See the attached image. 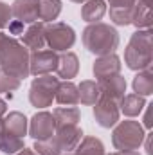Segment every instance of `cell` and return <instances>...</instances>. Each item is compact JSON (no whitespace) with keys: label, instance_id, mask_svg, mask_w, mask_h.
<instances>
[{"label":"cell","instance_id":"6da1fadb","mask_svg":"<svg viewBox=\"0 0 153 155\" xmlns=\"http://www.w3.org/2000/svg\"><path fill=\"white\" fill-rule=\"evenodd\" d=\"M81 40H83L85 49L94 56L114 54L119 47L117 29L110 24H105V22L88 24L81 33Z\"/></svg>","mask_w":153,"mask_h":155},{"label":"cell","instance_id":"7a4b0ae2","mask_svg":"<svg viewBox=\"0 0 153 155\" xmlns=\"http://www.w3.org/2000/svg\"><path fill=\"white\" fill-rule=\"evenodd\" d=\"M29 49L24 47L13 36L4 35L0 40V69L13 74L18 79H25L31 76L29 72Z\"/></svg>","mask_w":153,"mask_h":155},{"label":"cell","instance_id":"3957f363","mask_svg":"<svg viewBox=\"0 0 153 155\" xmlns=\"http://www.w3.org/2000/svg\"><path fill=\"white\" fill-rule=\"evenodd\" d=\"M124 63L130 71H144L151 69L153 63V45L151 29H137L124 49Z\"/></svg>","mask_w":153,"mask_h":155},{"label":"cell","instance_id":"277c9868","mask_svg":"<svg viewBox=\"0 0 153 155\" xmlns=\"http://www.w3.org/2000/svg\"><path fill=\"white\" fill-rule=\"evenodd\" d=\"M144 137H146L144 126L133 119L119 121L112 130V144L115 150H121V152L139 150L144 143Z\"/></svg>","mask_w":153,"mask_h":155},{"label":"cell","instance_id":"5b68a950","mask_svg":"<svg viewBox=\"0 0 153 155\" xmlns=\"http://www.w3.org/2000/svg\"><path fill=\"white\" fill-rule=\"evenodd\" d=\"M60 85V78L52 74L45 76H36L29 87V103L34 108H47L52 105L56 90Z\"/></svg>","mask_w":153,"mask_h":155},{"label":"cell","instance_id":"8992f818","mask_svg":"<svg viewBox=\"0 0 153 155\" xmlns=\"http://www.w3.org/2000/svg\"><path fill=\"white\" fill-rule=\"evenodd\" d=\"M45 43L54 52H67L76 43V31L65 22L45 24Z\"/></svg>","mask_w":153,"mask_h":155},{"label":"cell","instance_id":"52a82bcc","mask_svg":"<svg viewBox=\"0 0 153 155\" xmlns=\"http://www.w3.org/2000/svg\"><path fill=\"white\" fill-rule=\"evenodd\" d=\"M58 60H60V52H54L50 49L34 51L29 56V72L33 76L52 74L58 69Z\"/></svg>","mask_w":153,"mask_h":155},{"label":"cell","instance_id":"ba28073f","mask_svg":"<svg viewBox=\"0 0 153 155\" xmlns=\"http://www.w3.org/2000/svg\"><path fill=\"white\" fill-rule=\"evenodd\" d=\"M94 119L103 128H114L115 124L119 123V119H121L119 103L101 96L99 101L94 105Z\"/></svg>","mask_w":153,"mask_h":155},{"label":"cell","instance_id":"9c48e42d","mask_svg":"<svg viewBox=\"0 0 153 155\" xmlns=\"http://www.w3.org/2000/svg\"><path fill=\"white\" fill-rule=\"evenodd\" d=\"M54 117L50 112H36L34 116L29 119V128H27V134L34 139V141H45V139H50L54 135Z\"/></svg>","mask_w":153,"mask_h":155},{"label":"cell","instance_id":"30bf717a","mask_svg":"<svg viewBox=\"0 0 153 155\" xmlns=\"http://www.w3.org/2000/svg\"><path fill=\"white\" fill-rule=\"evenodd\" d=\"M121 58L117 54H105V56H97L94 65H92V72L96 81H103V79H108L112 76L121 74Z\"/></svg>","mask_w":153,"mask_h":155},{"label":"cell","instance_id":"8fae6325","mask_svg":"<svg viewBox=\"0 0 153 155\" xmlns=\"http://www.w3.org/2000/svg\"><path fill=\"white\" fill-rule=\"evenodd\" d=\"M11 15L24 25L36 24V22H40L38 0H15L11 4Z\"/></svg>","mask_w":153,"mask_h":155},{"label":"cell","instance_id":"7c38bea8","mask_svg":"<svg viewBox=\"0 0 153 155\" xmlns=\"http://www.w3.org/2000/svg\"><path fill=\"white\" fill-rule=\"evenodd\" d=\"M52 137L56 139V143L60 144L63 153H67V152H74V148L79 144V141L83 139V130L79 128V124L77 126H61V128L54 130Z\"/></svg>","mask_w":153,"mask_h":155},{"label":"cell","instance_id":"4fadbf2b","mask_svg":"<svg viewBox=\"0 0 153 155\" xmlns=\"http://www.w3.org/2000/svg\"><path fill=\"white\" fill-rule=\"evenodd\" d=\"M20 43L24 47H27L29 52L45 49V45H47L45 43V24L43 22H36V24L27 25V29L22 33Z\"/></svg>","mask_w":153,"mask_h":155},{"label":"cell","instance_id":"5bb4252c","mask_svg":"<svg viewBox=\"0 0 153 155\" xmlns=\"http://www.w3.org/2000/svg\"><path fill=\"white\" fill-rule=\"evenodd\" d=\"M99 85V90H101V96L103 97H108L112 101H121L124 97V92H126V79L117 74V76H112L108 79H103V81H97Z\"/></svg>","mask_w":153,"mask_h":155},{"label":"cell","instance_id":"9a60e30c","mask_svg":"<svg viewBox=\"0 0 153 155\" xmlns=\"http://www.w3.org/2000/svg\"><path fill=\"white\" fill-rule=\"evenodd\" d=\"M27 128H29V119L25 117V114H22L18 110L5 114V117H4V132L5 134L24 139L27 135Z\"/></svg>","mask_w":153,"mask_h":155},{"label":"cell","instance_id":"2e32d148","mask_svg":"<svg viewBox=\"0 0 153 155\" xmlns=\"http://www.w3.org/2000/svg\"><path fill=\"white\" fill-rule=\"evenodd\" d=\"M151 5H153V0H135L132 25H135L137 29H151V24H153Z\"/></svg>","mask_w":153,"mask_h":155},{"label":"cell","instance_id":"e0dca14e","mask_svg":"<svg viewBox=\"0 0 153 155\" xmlns=\"http://www.w3.org/2000/svg\"><path fill=\"white\" fill-rule=\"evenodd\" d=\"M77 72H79V58H77V54L72 52V51L61 52L60 60H58V69H56L58 78H63V81H70L72 78L77 76Z\"/></svg>","mask_w":153,"mask_h":155},{"label":"cell","instance_id":"ac0fdd59","mask_svg":"<svg viewBox=\"0 0 153 155\" xmlns=\"http://www.w3.org/2000/svg\"><path fill=\"white\" fill-rule=\"evenodd\" d=\"M54 99H56L61 107H76V105H79L77 85L72 83V79H70V81H60Z\"/></svg>","mask_w":153,"mask_h":155},{"label":"cell","instance_id":"d6986e66","mask_svg":"<svg viewBox=\"0 0 153 155\" xmlns=\"http://www.w3.org/2000/svg\"><path fill=\"white\" fill-rule=\"evenodd\" d=\"M106 15V2L105 0H86L81 4V20L86 24L101 22V18Z\"/></svg>","mask_w":153,"mask_h":155},{"label":"cell","instance_id":"ffe728a7","mask_svg":"<svg viewBox=\"0 0 153 155\" xmlns=\"http://www.w3.org/2000/svg\"><path fill=\"white\" fill-rule=\"evenodd\" d=\"M77 92H79V103L85 107H94L101 97L99 85L94 79H83L77 85Z\"/></svg>","mask_w":153,"mask_h":155},{"label":"cell","instance_id":"44dd1931","mask_svg":"<svg viewBox=\"0 0 153 155\" xmlns=\"http://www.w3.org/2000/svg\"><path fill=\"white\" fill-rule=\"evenodd\" d=\"M54 117V126L61 128V126H77L81 121V112L77 107H60L52 112Z\"/></svg>","mask_w":153,"mask_h":155},{"label":"cell","instance_id":"7402d4cb","mask_svg":"<svg viewBox=\"0 0 153 155\" xmlns=\"http://www.w3.org/2000/svg\"><path fill=\"white\" fill-rule=\"evenodd\" d=\"M146 99L142 96H137V94H124V97L119 101V110L121 114H124L126 117H137L146 107Z\"/></svg>","mask_w":153,"mask_h":155},{"label":"cell","instance_id":"603a6c76","mask_svg":"<svg viewBox=\"0 0 153 155\" xmlns=\"http://www.w3.org/2000/svg\"><path fill=\"white\" fill-rule=\"evenodd\" d=\"M132 87H133V94L137 96H151L153 94V71L151 69H144V71H139L133 81H132Z\"/></svg>","mask_w":153,"mask_h":155},{"label":"cell","instance_id":"cb8c5ba5","mask_svg":"<svg viewBox=\"0 0 153 155\" xmlns=\"http://www.w3.org/2000/svg\"><path fill=\"white\" fill-rule=\"evenodd\" d=\"M74 155H106V152H105V144L101 139L94 135H86L74 148Z\"/></svg>","mask_w":153,"mask_h":155},{"label":"cell","instance_id":"d4e9b609","mask_svg":"<svg viewBox=\"0 0 153 155\" xmlns=\"http://www.w3.org/2000/svg\"><path fill=\"white\" fill-rule=\"evenodd\" d=\"M63 7L61 0H38V13H40V22L49 24L56 22Z\"/></svg>","mask_w":153,"mask_h":155},{"label":"cell","instance_id":"484cf974","mask_svg":"<svg viewBox=\"0 0 153 155\" xmlns=\"http://www.w3.org/2000/svg\"><path fill=\"white\" fill-rule=\"evenodd\" d=\"M22 148H25V143H24L22 137H15V135H9V134L2 132V135H0V152L2 153L15 155Z\"/></svg>","mask_w":153,"mask_h":155},{"label":"cell","instance_id":"4316f807","mask_svg":"<svg viewBox=\"0 0 153 155\" xmlns=\"http://www.w3.org/2000/svg\"><path fill=\"white\" fill-rule=\"evenodd\" d=\"M132 16H133V5L110 7V20L115 25H121V27L132 25Z\"/></svg>","mask_w":153,"mask_h":155},{"label":"cell","instance_id":"83f0119b","mask_svg":"<svg viewBox=\"0 0 153 155\" xmlns=\"http://www.w3.org/2000/svg\"><path fill=\"white\" fill-rule=\"evenodd\" d=\"M33 150L38 155H61L63 153V150L60 148V144L56 143L54 137L45 139V141H36L34 146H33Z\"/></svg>","mask_w":153,"mask_h":155},{"label":"cell","instance_id":"f1b7e54d","mask_svg":"<svg viewBox=\"0 0 153 155\" xmlns=\"http://www.w3.org/2000/svg\"><path fill=\"white\" fill-rule=\"evenodd\" d=\"M20 85H22V79H18L13 74L5 72L4 69H0V94L2 92H15L20 88Z\"/></svg>","mask_w":153,"mask_h":155},{"label":"cell","instance_id":"f546056e","mask_svg":"<svg viewBox=\"0 0 153 155\" xmlns=\"http://www.w3.org/2000/svg\"><path fill=\"white\" fill-rule=\"evenodd\" d=\"M11 20H13V15H11V5L0 0V31H2V29H5V27L11 24Z\"/></svg>","mask_w":153,"mask_h":155},{"label":"cell","instance_id":"4dcf8cb0","mask_svg":"<svg viewBox=\"0 0 153 155\" xmlns=\"http://www.w3.org/2000/svg\"><path fill=\"white\" fill-rule=\"evenodd\" d=\"M151 107L153 105H146L144 108H146V116H144V128H148V130H151V126H153V121H151Z\"/></svg>","mask_w":153,"mask_h":155},{"label":"cell","instance_id":"1f68e13d","mask_svg":"<svg viewBox=\"0 0 153 155\" xmlns=\"http://www.w3.org/2000/svg\"><path fill=\"white\" fill-rule=\"evenodd\" d=\"M110 4V7H121V5H135V0H105Z\"/></svg>","mask_w":153,"mask_h":155},{"label":"cell","instance_id":"d6a6232c","mask_svg":"<svg viewBox=\"0 0 153 155\" xmlns=\"http://www.w3.org/2000/svg\"><path fill=\"white\" fill-rule=\"evenodd\" d=\"M9 29H11L15 35H22V33H24V24H22V22H18V20H15V22L11 20V24H9Z\"/></svg>","mask_w":153,"mask_h":155},{"label":"cell","instance_id":"836d02e7","mask_svg":"<svg viewBox=\"0 0 153 155\" xmlns=\"http://www.w3.org/2000/svg\"><path fill=\"white\" fill-rule=\"evenodd\" d=\"M151 132L150 134H146V137H144V143L142 144H146V155H153V150H151Z\"/></svg>","mask_w":153,"mask_h":155},{"label":"cell","instance_id":"e575fe53","mask_svg":"<svg viewBox=\"0 0 153 155\" xmlns=\"http://www.w3.org/2000/svg\"><path fill=\"white\" fill-rule=\"evenodd\" d=\"M15 155H38V153H36L33 148H22L20 152H16Z\"/></svg>","mask_w":153,"mask_h":155},{"label":"cell","instance_id":"d590c367","mask_svg":"<svg viewBox=\"0 0 153 155\" xmlns=\"http://www.w3.org/2000/svg\"><path fill=\"white\" fill-rule=\"evenodd\" d=\"M106 155H141V153H139V150H133V152H121V150H117V152H112V153H106Z\"/></svg>","mask_w":153,"mask_h":155},{"label":"cell","instance_id":"8d00e7d4","mask_svg":"<svg viewBox=\"0 0 153 155\" xmlns=\"http://www.w3.org/2000/svg\"><path fill=\"white\" fill-rule=\"evenodd\" d=\"M5 114H7V103L0 97V117H4Z\"/></svg>","mask_w":153,"mask_h":155},{"label":"cell","instance_id":"74e56055","mask_svg":"<svg viewBox=\"0 0 153 155\" xmlns=\"http://www.w3.org/2000/svg\"><path fill=\"white\" fill-rule=\"evenodd\" d=\"M2 132H4V117H0V135H2Z\"/></svg>","mask_w":153,"mask_h":155},{"label":"cell","instance_id":"f35d334b","mask_svg":"<svg viewBox=\"0 0 153 155\" xmlns=\"http://www.w3.org/2000/svg\"><path fill=\"white\" fill-rule=\"evenodd\" d=\"M70 2H74V4H85L86 0H70Z\"/></svg>","mask_w":153,"mask_h":155},{"label":"cell","instance_id":"ab89813d","mask_svg":"<svg viewBox=\"0 0 153 155\" xmlns=\"http://www.w3.org/2000/svg\"><path fill=\"white\" fill-rule=\"evenodd\" d=\"M61 155H74V153H70V152H67V153H61Z\"/></svg>","mask_w":153,"mask_h":155}]
</instances>
